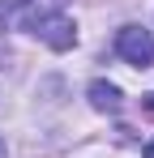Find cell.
Segmentation results:
<instances>
[{"mask_svg":"<svg viewBox=\"0 0 154 158\" xmlns=\"http://www.w3.org/2000/svg\"><path fill=\"white\" fill-rule=\"evenodd\" d=\"M116 52L124 56L133 69H154V34L141 26H124L116 34Z\"/></svg>","mask_w":154,"mask_h":158,"instance_id":"cell-1","label":"cell"},{"mask_svg":"<svg viewBox=\"0 0 154 158\" xmlns=\"http://www.w3.org/2000/svg\"><path fill=\"white\" fill-rule=\"evenodd\" d=\"M30 34L34 39H43L47 47H56V52H69L77 43V30H73V22L69 17H60V13H47V17H39V22H30Z\"/></svg>","mask_w":154,"mask_h":158,"instance_id":"cell-2","label":"cell"},{"mask_svg":"<svg viewBox=\"0 0 154 158\" xmlns=\"http://www.w3.org/2000/svg\"><path fill=\"white\" fill-rule=\"evenodd\" d=\"M60 4H64V0H0V17H4L9 26H30V22L56 13Z\"/></svg>","mask_w":154,"mask_h":158,"instance_id":"cell-3","label":"cell"},{"mask_svg":"<svg viewBox=\"0 0 154 158\" xmlns=\"http://www.w3.org/2000/svg\"><path fill=\"white\" fill-rule=\"evenodd\" d=\"M90 103L99 107V111H120V90L111 85V81H90Z\"/></svg>","mask_w":154,"mask_h":158,"instance_id":"cell-4","label":"cell"},{"mask_svg":"<svg viewBox=\"0 0 154 158\" xmlns=\"http://www.w3.org/2000/svg\"><path fill=\"white\" fill-rule=\"evenodd\" d=\"M141 107H146V111L154 115V94H146V98H141Z\"/></svg>","mask_w":154,"mask_h":158,"instance_id":"cell-5","label":"cell"},{"mask_svg":"<svg viewBox=\"0 0 154 158\" xmlns=\"http://www.w3.org/2000/svg\"><path fill=\"white\" fill-rule=\"evenodd\" d=\"M146 158H154V141H150V145H146Z\"/></svg>","mask_w":154,"mask_h":158,"instance_id":"cell-6","label":"cell"},{"mask_svg":"<svg viewBox=\"0 0 154 158\" xmlns=\"http://www.w3.org/2000/svg\"><path fill=\"white\" fill-rule=\"evenodd\" d=\"M0 158H4V137H0Z\"/></svg>","mask_w":154,"mask_h":158,"instance_id":"cell-7","label":"cell"}]
</instances>
